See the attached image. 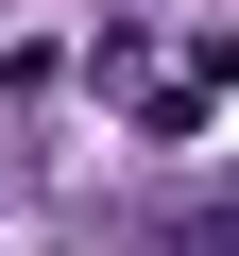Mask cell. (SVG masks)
I'll list each match as a JSON object with an SVG mask.
<instances>
[{
	"label": "cell",
	"instance_id": "1",
	"mask_svg": "<svg viewBox=\"0 0 239 256\" xmlns=\"http://www.w3.org/2000/svg\"><path fill=\"white\" fill-rule=\"evenodd\" d=\"M171 256H239V205H188V222H171Z\"/></svg>",
	"mask_w": 239,
	"mask_h": 256
}]
</instances>
